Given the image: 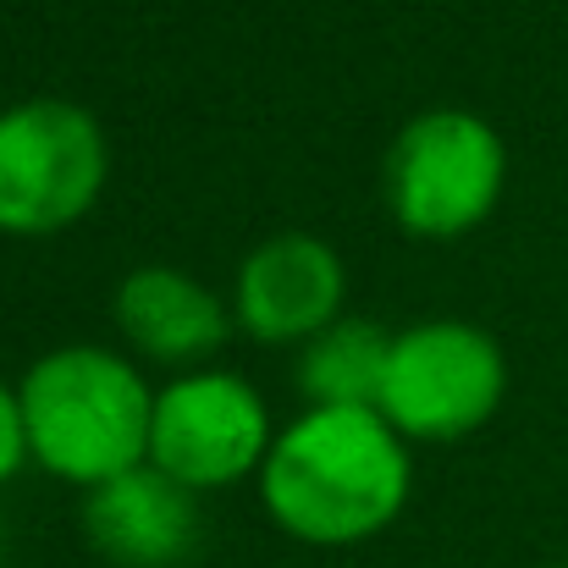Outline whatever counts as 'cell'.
I'll use <instances>...</instances> for the list:
<instances>
[{
    "instance_id": "cell-1",
    "label": "cell",
    "mask_w": 568,
    "mask_h": 568,
    "mask_svg": "<svg viewBox=\"0 0 568 568\" xmlns=\"http://www.w3.org/2000/svg\"><path fill=\"white\" fill-rule=\"evenodd\" d=\"M414 491L408 442L381 408H304L276 430L260 503L304 547H359L381 536Z\"/></svg>"
},
{
    "instance_id": "cell-2",
    "label": "cell",
    "mask_w": 568,
    "mask_h": 568,
    "mask_svg": "<svg viewBox=\"0 0 568 568\" xmlns=\"http://www.w3.org/2000/svg\"><path fill=\"white\" fill-rule=\"evenodd\" d=\"M17 392L28 419V453L44 475L94 491L150 464L155 386L133 354L67 343L39 354Z\"/></svg>"
},
{
    "instance_id": "cell-3",
    "label": "cell",
    "mask_w": 568,
    "mask_h": 568,
    "mask_svg": "<svg viewBox=\"0 0 568 568\" xmlns=\"http://www.w3.org/2000/svg\"><path fill=\"white\" fill-rule=\"evenodd\" d=\"M503 183H508L503 133L486 116L458 105L408 116L381 166V193L392 221L425 243L469 237L497 210Z\"/></svg>"
},
{
    "instance_id": "cell-4",
    "label": "cell",
    "mask_w": 568,
    "mask_h": 568,
    "mask_svg": "<svg viewBox=\"0 0 568 568\" xmlns=\"http://www.w3.org/2000/svg\"><path fill=\"white\" fill-rule=\"evenodd\" d=\"M111 178L100 116L61 94L0 111V237H55L78 226Z\"/></svg>"
},
{
    "instance_id": "cell-5",
    "label": "cell",
    "mask_w": 568,
    "mask_h": 568,
    "mask_svg": "<svg viewBox=\"0 0 568 568\" xmlns=\"http://www.w3.org/2000/svg\"><path fill=\"white\" fill-rule=\"evenodd\" d=\"M508 397V354L475 321H419L392 332L381 414L403 442H464L497 419Z\"/></svg>"
},
{
    "instance_id": "cell-6",
    "label": "cell",
    "mask_w": 568,
    "mask_h": 568,
    "mask_svg": "<svg viewBox=\"0 0 568 568\" xmlns=\"http://www.w3.org/2000/svg\"><path fill=\"white\" fill-rule=\"evenodd\" d=\"M276 442L265 397L232 371H183L155 392L150 464L183 480L189 491H226L237 480H260L265 453Z\"/></svg>"
},
{
    "instance_id": "cell-7",
    "label": "cell",
    "mask_w": 568,
    "mask_h": 568,
    "mask_svg": "<svg viewBox=\"0 0 568 568\" xmlns=\"http://www.w3.org/2000/svg\"><path fill=\"white\" fill-rule=\"evenodd\" d=\"M348 265L315 232H271L248 248L232 282V321L271 348H304L332 321H343Z\"/></svg>"
},
{
    "instance_id": "cell-8",
    "label": "cell",
    "mask_w": 568,
    "mask_h": 568,
    "mask_svg": "<svg viewBox=\"0 0 568 568\" xmlns=\"http://www.w3.org/2000/svg\"><path fill=\"white\" fill-rule=\"evenodd\" d=\"M83 536L111 568H178L199 552V491L155 464H139L83 491Z\"/></svg>"
},
{
    "instance_id": "cell-9",
    "label": "cell",
    "mask_w": 568,
    "mask_h": 568,
    "mask_svg": "<svg viewBox=\"0 0 568 568\" xmlns=\"http://www.w3.org/2000/svg\"><path fill=\"white\" fill-rule=\"evenodd\" d=\"M111 315L139 365H161L178 376L204 371V359L221 354L226 332L237 326L232 310L183 265H133L116 282Z\"/></svg>"
},
{
    "instance_id": "cell-10",
    "label": "cell",
    "mask_w": 568,
    "mask_h": 568,
    "mask_svg": "<svg viewBox=\"0 0 568 568\" xmlns=\"http://www.w3.org/2000/svg\"><path fill=\"white\" fill-rule=\"evenodd\" d=\"M392 359V332L376 321L343 315L298 348V392L310 408H381Z\"/></svg>"
},
{
    "instance_id": "cell-11",
    "label": "cell",
    "mask_w": 568,
    "mask_h": 568,
    "mask_svg": "<svg viewBox=\"0 0 568 568\" xmlns=\"http://www.w3.org/2000/svg\"><path fill=\"white\" fill-rule=\"evenodd\" d=\"M22 464H33V453H28V419H22V392L0 381V486L17 480Z\"/></svg>"
},
{
    "instance_id": "cell-12",
    "label": "cell",
    "mask_w": 568,
    "mask_h": 568,
    "mask_svg": "<svg viewBox=\"0 0 568 568\" xmlns=\"http://www.w3.org/2000/svg\"><path fill=\"white\" fill-rule=\"evenodd\" d=\"M547 568H568V564H547Z\"/></svg>"
}]
</instances>
